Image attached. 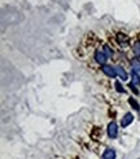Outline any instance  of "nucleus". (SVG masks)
<instances>
[{
    "label": "nucleus",
    "mask_w": 140,
    "mask_h": 159,
    "mask_svg": "<svg viewBox=\"0 0 140 159\" xmlns=\"http://www.w3.org/2000/svg\"><path fill=\"white\" fill-rule=\"evenodd\" d=\"M115 42H117L118 46L125 47L130 43V37L125 33H118V34H115Z\"/></svg>",
    "instance_id": "f257e3e1"
},
{
    "label": "nucleus",
    "mask_w": 140,
    "mask_h": 159,
    "mask_svg": "<svg viewBox=\"0 0 140 159\" xmlns=\"http://www.w3.org/2000/svg\"><path fill=\"white\" fill-rule=\"evenodd\" d=\"M103 72H104V74L105 76H108L110 77V78H114V77H117L118 74H117V69L115 68H113L112 65H109V64H105V65H103Z\"/></svg>",
    "instance_id": "f03ea898"
},
{
    "label": "nucleus",
    "mask_w": 140,
    "mask_h": 159,
    "mask_svg": "<svg viewBox=\"0 0 140 159\" xmlns=\"http://www.w3.org/2000/svg\"><path fill=\"white\" fill-rule=\"evenodd\" d=\"M108 136L110 137V138H117L118 136V125L117 123L112 121L108 124Z\"/></svg>",
    "instance_id": "7ed1b4c3"
},
{
    "label": "nucleus",
    "mask_w": 140,
    "mask_h": 159,
    "mask_svg": "<svg viewBox=\"0 0 140 159\" xmlns=\"http://www.w3.org/2000/svg\"><path fill=\"white\" fill-rule=\"evenodd\" d=\"M95 60H96L97 64L105 65L106 60H108V56H106V53L104 52V51H96V53H95Z\"/></svg>",
    "instance_id": "20e7f679"
},
{
    "label": "nucleus",
    "mask_w": 140,
    "mask_h": 159,
    "mask_svg": "<svg viewBox=\"0 0 140 159\" xmlns=\"http://www.w3.org/2000/svg\"><path fill=\"white\" fill-rule=\"evenodd\" d=\"M134 121V115L132 113H126V115L122 118L121 120V127H123V128H126V127H129V125L131 124V123Z\"/></svg>",
    "instance_id": "39448f33"
},
{
    "label": "nucleus",
    "mask_w": 140,
    "mask_h": 159,
    "mask_svg": "<svg viewBox=\"0 0 140 159\" xmlns=\"http://www.w3.org/2000/svg\"><path fill=\"white\" fill-rule=\"evenodd\" d=\"M115 157H117V154L113 149H106L103 154V159H115Z\"/></svg>",
    "instance_id": "423d86ee"
},
{
    "label": "nucleus",
    "mask_w": 140,
    "mask_h": 159,
    "mask_svg": "<svg viewBox=\"0 0 140 159\" xmlns=\"http://www.w3.org/2000/svg\"><path fill=\"white\" fill-rule=\"evenodd\" d=\"M117 74L121 77V80H127V77H129L127 76V73H126V71H125L123 67H121V65L120 67H117Z\"/></svg>",
    "instance_id": "0eeeda50"
},
{
    "label": "nucleus",
    "mask_w": 140,
    "mask_h": 159,
    "mask_svg": "<svg viewBox=\"0 0 140 159\" xmlns=\"http://www.w3.org/2000/svg\"><path fill=\"white\" fill-rule=\"evenodd\" d=\"M131 78H132V83H136V85H139L140 83V74L138 72L132 71V73H131Z\"/></svg>",
    "instance_id": "6e6552de"
},
{
    "label": "nucleus",
    "mask_w": 140,
    "mask_h": 159,
    "mask_svg": "<svg viewBox=\"0 0 140 159\" xmlns=\"http://www.w3.org/2000/svg\"><path fill=\"white\" fill-rule=\"evenodd\" d=\"M132 51H134V55H135L136 58H140V42H138V43L134 44Z\"/></svg>",
    "instance_id": "1a4fd4ad"
},
{
    "label": "nucleus",
    "mask_w": 140,
    "mask_h": 159,
    "mask_svg": "<svg viewBox=\"0 0 140 159\" xmlns=\"http://www.w3.org/2000/svg\"><path fill=\"white\" fill-rule=\"evenodd\" d=\"M131 64H132V71L138 72V73L140 74V61H138V60H132Z\"/></svg>",
    "instance_id": "9d476101"
},
{
    "label": "nucleus",
    "mask_w": 140,
    "mask_h": 159,
    "mask_svg": "<svg viewBox=\"0 0 140 159\" xmlns=\"http://www.w3.org/2000/svg\"><path fill=\"white\" fill-rule=\"evenodd\" d=\"M103 51H104V52L106 53V56H108V58H109V56H113V50L110 48V47L108 46V44H104V47H103Z\"/></svg>",
    "instance_id": "9b49d317"
},
{
    "label": "nucleus",
    "mask_w": 140,
    "mask_h": 159,
    "mask_svg": "<svg viewBox=\"0 0 140 159\" xmlns=\"http://www.w3.org/2000/svg\"><path fill=\"white\" fill-rule=\"evenodd\" d=\"M129 103L131 104V106H132V108L134 110H136V111H138L139 110V103H138V102H136L135 99H134V98H129Z\"/></svg>",
    "instance_id": "f8f14e48"
},
{
    "label": "nucleus",
    "mask_w": 140,
    "mask_h": 159,
    "mask_svg": "<svg viewBox=\"0 0 140 159\" xmlns=\"http://www.w3.org/2000/svg\"><path fill=\"white\" fill-rule=\"evenodd\" d=\"M115 89H117V91H118V93H123V91H125V89L122 88L121 82H115Z\"/></svg>",
    "instance_id": "ddd939ff"
},
{
    "label": "nucleus",
    "mask_w": 140,
    "mask_h": 159,
    "mask_svg": "<svg viewBox=\"0 0 140 159\" xmlns=\"http://www.w3.org/2000/svg\"><path fill=\"white\" fill-rule=\"evenodd\" d=\"M129 86H130V89H131V90H132V91H134V93H135V94H138V90H136V89H135V85H134V83H130V85H129Z\"/></svg>",
    "instance_id": "4468645a"
},
{
    "label": "nucleus",
    "mask_w": 140,
    "mask_h": 159,
    "mask_svg": "<svg viewBox=\"0 0 140 159\" xmlns=\"http://www.w3.org/2000/svg\"><path fill=\"white\" fill-rule=\"evenodd\" d=\"M139 159H140V158H139Z\"/></svg>",
    "instance_id": "2eb2a0df"
}]
</instances>
